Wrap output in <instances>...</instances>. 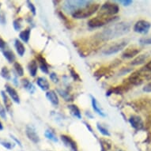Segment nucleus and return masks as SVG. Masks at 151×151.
<instances>
[{
	"mask_svg": "<svg viewBox=\"0 0 151 151\" xmlns=\"http://www.w3.org/2000/svg\"><path fill=\"white\" fill-rule=\"evenodd\" d=\"M143 40L144 44H151V38H150V39H144V40Z\"/></svg>",
	"mask_w": 151,
	"mask_h": 151,
	"instance_id": "46",
	"label": "nucleus"
},
{
	"mask_svg": "<svg viewBox=\"0 0 151 151\" xmlns=\"http://www.w3.org/2000/svg\"><path fill=\"white\" fill-rule=\"evenodd\" d=\"M83 123H84V124L86 125V127H87V129H88V130H89L90 132H92V133H93V128L91 127V126H90V125H89L88 123H86V122H83Z\"/></svg>",
	"mask_w": 151,
	"mask_h": 151,
	"instance_id": "45",
	"label": "nucleus"
},
{
	"mask_svg": "<svg viewBox=\"0 0 151 151\" xmlns=\"http://www.w3.org/2000/svg\"><path fill=\"white\" fill-rule=\"evenodd\" d=\"M22 86L24 87V89L28 91L29 93L32 94L36 91V87L34 86V85L32 84V82H31L29 80L25 78H22Z\"/></svg>",
	"mask_w": 151,
	"mask_h": 151,
	"instance_id": "18",
	"label": "nucleus"
},
{
	"mask_svg": "<svg viewBox=\"0 0 151 151\" xmlns=\"http://www.w3.org/2000/svg\"><path fill=\"white\" fill-rule=\"evenodd\" d=\"M69 70L70 73V75H71V77L73 78V79L75 80V81L81 82V78H80L79 75H78V74L77 72L75 71V70H74L73 67H69Z\"/></svg>",
	"mask_w": 151,
	"mask_h": 151,
	"instance_id": "34",
	"label": "nucleus"
},
{
	"mask_svg": "<svg viewBox=\"0 0 151 151\" xmlns=\"http://www.w3.org/2000/svg\"><path fill=\"white\" fill-rule=\"evenodd\" d=\"M26 4H27V6L29 7L30 11L32 12V14L36 15V7H35V6L33 5V3H31L30 1H27V2H26Z\"/></svg>",
	"mask_w": 151,
	"mask_h": 151,
	"instance_id": "38",
	"label": "nucleus"
},
{
	"mask_svg": "<svg viewBox=\"0 0 151 151\" xmlns=\"http://www.w3.org/2000/svg\"><path fill=\"white\" fill-rule=\"evenodd\" d=\"M100 9V4L99 3H90L89 5H87L85 7H82L79 10L74 11L72 14V17L76 19H83V18H86L97 12V10Z\"/></svg>",
	"mask_w": 151,
	"mask_h": 151,
	"instance_id": "2",
	"label": "nucleus"
},
{
	"mask_svg": "<svg viewBox=\"0 0 151 151\" xmlns=\"http://www.w3.org/2000/svg\"><path fill=\"white\" fill-rule=\"evenodd\" d=\"M150 27L151 25L149 22L145 20H139L134 24L133 29L135 32L141 33V34H146L148 33Z\"/></svg>",
	"mask_w": 151,
	"mask_h": 151,
	"instance_id": "8",
	"label": "nucleus"
},
{
	"mask_svg": "<svg viewBox=\"0 0 151 151\" xmlns=\"http://www.w3.org/2000/svg\"><path fill=\"white\" fill-rule=\"evenodd\" d=\"M13 26L16 31H20L22 28V18L19 17V18L15 19L13 22Z\"/></svg>",
	"mask_w": 151,
	"mask_h": 151,
	"instance_id": "32",
	"label": "nucleus"
},
{
	"mask_svg": "<svg viewBox=\"0 0 151 151\" xmlns=\"http://www.w3.org/2000/svg\"><path fill=\"white\" fill-rule=\"evenodd\" d=\"M119 3H120L123 6H130L131 4V3H133L131 0H120V1H119Z\"/></svg>",
	"mask_w": 151,
	"mask_h": 151,
	"instance_id": "40",
	"label": "nucleus"
},
{
	"mask_svg": "<svg viewBox=\"0 0 151 151\" xmlns=\"http://www.w3.org/2000/svg\"><path fill=\"white\" fill-rule=\"evenodd\" d=\"M143 90L146 93H151V82L147 83V84L144 86Z\"/></svg>",
	"mask_w": 151,
	"mask_h": 151,
	"instance_id": "42",
	"label": "nucleus"
},
{
	"mask_svg": "<svg viewBox=\"0 0 151 151\" xmlns=\"http://www.w3.org/2000/svg\"><path fill=\"white\" fill-rule=\"evenodd\" d=\"M30 34H31V28L28 27L25 29L22 30L19 33V38L21 40H22L23 42L27 44L30 39Z\"/></svg>",
	"mask_w": 151,
	"mask_h": 151,
	"instance_id": "24",
	"label": "nucleus"
},
{
	"mask_svg": "<svg viewBox=\"0 0 151 151\" xmlns=\"http://www.w3.org/2000/svg\"><path fill=\"white\" fill-rule=\"evenodd\" d=\"M36 59H37V62L38 63L41 71L43 73H45V74H48L49 73V66L47 64V61L45 59V57L42 56L41 55H37L36 56Z\"/></svg>",
	"mask_w": 151,
	"mask_h": 151,
	"instance_id": "14",
	"label": "nucleus"
},
{
	"mask_svg": "<svg viewBox=\"0 0 151 151\" xmlns=\"http://www.w3.org/2000/svg\"><path fill=\"white\" fill-rule=\"evenodd\" d=\"M45 135L47 139H49L51 141L54 142H58L57 137H56V135H55L51 130H46V131H45Z\"/></svg>",
	"mask_w": 151,
	"mask_h": 151,
	"instance_id": "31",
	"label": "nucleus"
},
{
	"mask_svg": "<svg viewBox=\"0 0 151 151\" xmlns=\"http://www.w3.org/2000/svg\"><path fill=\"white\" fill-rule=\"evenodd\" d=\"M1 96L3 97V103H4V107L6 108V110L8 111H11L12 101H11V99L10 98V97L4 91H1Z\"/></svg>",
	"mask_w": 151,
	"mask_h": 151,
	"instance_id": "21",
	"label": "nucleus"
},
{
	"mask_svg": "<svg viewBox=\"0 0 151 151\" xmlns=\"http://www.w3.org/2000/svg\"><path fill=\"white\" fill-rule=\"evenodd\" d=\"M5 89L6 93L10 97V99L12 100L13 101H14L15 103L19 104L20 103V97L17 93V90L9 84H5Z\"/></svg>",
	"mask_w": 151,
	"mask_h": 151,
	"instance_id": "10",
	"label": "nucleus"
},
{
	"mask_svg": "<svg viewBox=\"0 0 151 151\" xmlns=\"http://www.w3.org/2000/svg\"><path fill=\"white\" fill-rule=\"evenodd\" d=\"M92 2L91 1H86V0H75V1H65L63 3V10L67 12L73 13L76 10H79L81 8L85 7L87 5L90 4Z\"/></svg>",
	"mask_w": 151,
	"mask_h": 151,
	"instance_id": "4",
	"label": "nucleus"
},
{
	"mask_svg": "<svg viewBox=\"0 0 151 151\" xmlns=\"http://www.w3.org/2000/svg\"><path fill=\"white\" fill-rule=\"evenodd\" d=\"M68 109L70 111V114L73 116L75 118H77L78 119H82V112L80 111V109H78V107L76 105V104H69L68 106H67Z\"/></svg>",
	"mask_w": 151,
	"mask_h": 151,
	"instance_id": "20",
	"label": "nucleus"
},
{
	"mask_svg": "<svg viewBox=\"0 0 151 151\" xmlns=\"http://www.w3.org/2000/svg\"><path fill=\"white\" fill-rule=\"evenodd\" d=\"M128 44V40L127 39H122L119 40V41L114 42L113 44L110 45L108 47L103 51V53L107 55H110L116 54L117 52H120L122 50L125 48L127 45Z\"/></svg>",
	"mask_w": 151,
	"mask_h": 151,
	"instance_id": "7",
	"label": "nucleus"
},
{
	"mask_svg": "<svg viewBox=\"0 0 151 151\" xmlns=\"http://www.w3.org/2000/svg\"><path fill=\"white\" fill-rule=\"evenodd\" d=\"M2 130H3V125L2 124V122L0 121V131H2Z\"/></svg>",
	"mask_w": 151,
	"mask_h": 151,
	"instance_id": "48",
	"label": "nucleus"
},
{
	"mask_svg": "<svg viewBox=\"0 0 151 151\" xmlns=\"http://www.w3.org/2000/svg\"><path fill=\"white\" fill-rule=\"evenodd\" d=\"M49 77H50V79L52 80V82H54V83H58L59 81H60V78H59V77H58L57 74H55V72L50 73Z\"/></svg>",
	"mask_w": 151,
	"mask_h": 151,
	"instance_id": "36",
	"label": "nucleus"
},
{
	"mask_svg": "<svg viewBox=\"0 0 151 151\" xmlns=\"http://www.w3.org/2000/svg\"><path fill=\"white\" fill-rule=\"evenodd\" d=\"M14 47L15 49H16V52L18 54L19 56H23L24 54H25V47L23 45V43L20 40H18V39H16L14 40Z\"/></svg>",
	"mask_w": 151,
	"mask_h": 151,
	"instance_id": "23",
	"label": "nucleus"
},
{
	"mask_svg": "<svg viewBox=\"0 0 151 151\" xmlns=\"http://www.w3.org/2000/svg\"><path fill=\"white\" fill-rule=\"evenodd\" d=\"M130 29V26H129L127 23L121 22L118 23L116 25H113L109 27L106 29H104L102 35L105 40L107 39H111L114 37H117L124 35L125 33L129 32Z\"/></svg>",
	"mask_w": 151,
	"mask_h": 151,
	"instance_id": "1",
	"label": "nucleus"
},
{
	"mask_svg": "<svg viewBox=\"0 0 151 151\" xmlns=\"http://www.w3.org/2000/svg\"><path fill=\"white\" fill-rule=\"evenodd\" d=\"M61 140L63 143L69 147L72 151H78V145L77 142L74 141L70 136H68L67 134H61L60 135Z\"/></svg>",
	"mask_w": 151,
	"mask_h": 151,
	"instance_id": "11",
	"label": "nucleus"
},
{
	"mask_svg": "<svg viewBox=\"0 0 151 151\" xmlns=\"http://www.w3.org/2000/svg\"><path fill=\"white\" fill-rule=\"evenodd\" d=\"M3 54L4 55V57L6 58V60L8 61V63H14L15 60H16V56H15L14 53L11 50H4V51H3Z\"/></svg>",
	"mask_w": 151,
	"mask_h": 151,
	"instance_id": "25",
	"label": "nucleus"
},
{
	"mask_svg": "<svg viewBox=\"0 0 151 151\" xmlns=\"http://www.w3.org/2000/svg\"><path fill=\"white\" fill-rule=\"evenodd\" d=\"M6 42L3 40V38L0 37V50H6Z\"/></svg>",
	"mask_w": 151,
	"mask_h": 151,
	"instance_id": "41",
	"label": "nucleus"
},
{
	"mask_svg": "<svg viewBox=\"0 0 151 151\" xmlns=\"http://www.w3.org/2000/svg\"><path fill=\"white\" fill-rule=\"evenodd\" d=\"M1 6H2V3H1V2H0V9H1Z\"/></svg>",
	"mask_w": 151,
	"mask_h": 151,
	"instance_id": "49",
	"label": "nucleus"
},
{
	"mask_svg": "<svg viewBox=\"0 0 151 151\" xmlns=\"http://www.w3.org/2000/svg\"><path fill=\"white\" fill-rule=\"evenodd\" d=\"M0 23L2 25H5L6 23V15L4 12H0Z\"/></svg>",
	"mask_w": 151,
	"mask_h": 151,
	"instance_id": "39",
	"label": "nucleus"
},
{
	"mask_svg": "<svg viewBox=\"0 0 151 151\" xmlns=\"http://www.w3.org/2000/svg\"><path fill=\"white\" fill-rule=\"evenodd\" d=\"M0 116L2 117L3 119H6V109L3 104L0 102Z\"/></svg>",
	"mask_w": 151,
	"mask_h": 151,
	"instance_id": "37",
	"label": "nucleus"
},
{
	"mask_svg": "<svg viewBox=\"0 0 151 151\" xmlns=\"http://www.w3.org/2000/svg\"><path fill=\"white\" fill-rule=\"evenodd\" d=\"M118 17L116 16H101V15H98L97 17H93L88 22V25L90 28H99L101 27L103 25L109 24L116 19Z\"/></svg>",
	"mask_w": 151,
	"mask_h": 151,
	"instance_id": "5",
	"label": "nucleus"
},
{
	"mask_svg": "<svg viewBox=\"0 0 151 151\" xmlns=\"http://www.w3.org/2000/svg\"><path fill=\"white\" fill-rule=\"evenodd\" d=\"M91 102H92V107H93V111L98 114L99 116L102 117H105L106 116V114L104 113V111L102 110V109L100 106L99 103L97 102V101L96 100V98L93 96H91Z\"/></svg>",
	"mask_w": 151,
	"mask_h": 151,
	"instance_id": "16",
	"label": "nucleus"
},
{
	"mask_svg": "<svg viewBox=\"0 0 151 151\" xmlns=\"http://www.w3.org/2000/svg\"><path fill=\"white\" fill-rule=\"evenodd\" d=\"M148 57V53H144V54L139 55H138L137 57L134 58V60L131 61V65H133V66H138V65L142 64L147 60Z\"/></svg>",
	"mask_w": 151,
	"mask_h": 151,
	"instance_id": "22",
	"label": "nucleus"
},
{
	"mask_svg": "<svg viewBox=\"0 0 151 151\" xmlns=\"http://www.w3.org/2000/svg\"><path fill=\"white\" fill-rule=\"evenodd\" d=\"M143 68L146 70H147V71L151 72V60L150 61H149V62L145 65V67H144Z\"/></svg>",
	"mask_w": 151,
	"mask_h": 151,
	"instance_id": "43",
	"label": "nucleus"
},
{
	"mask_svg": "<svg viewBox=\"0 0 151 151\" xmlns=\"http://www.w3.org/2000/svg\"><path fill=\"white\" fill-rule=\"evenodd\" d=\"M25 133L26 135L29 138V140L34 142V143H38L40 142V137L37 133V131L34 129V127H32V126H28L25 130Z\"/></svg>",
	"mask_w": 151,
	"mask_h": 151,
	"instance_id": "12",
	"label": "nucleus"
},
{
	"mask_svg": "<svg viewBox=\"0 0 151 151\" xmlns=\"http://www.w3.org/2000/svg\"><path fill=\"white\" fill-rule=\"evenodd\" d=\"M60 92V94L62 96V97L66 101H73V97L70 95V93L68 92L64 91V90H59Z\"/></svg>",
	"mask_w": 151,
	"mask_h": 151,
	"instance_id": "33",
	"label": "nucleus"
},
{
	"mask_svg": "<svg viewBox=\"0 0 151 151\" xmlns=\"http://www.w3.org/2000/svg\"><path fill=\"white\" fill-rule=\"evenodd\" d=\"M129 123L132 127H134L136 130H140L143 127V121L141 117L139 116H135V115L131 116L129 119Z\"/></svg>",
	"mask_w": 151,
	"mask_h": 151,
	"instance_id": "13",
	"label": "nucleus"
},
{
	"mask_svg": "<svg viewBox=\"0 0 151 151\" xmlns=\"http://www.w3.org/2000/svg\"><path fill=\"white\" fill-rule=\"evenodd\" d=\"M0 75L4 78V79L7 80V81H10L11 80V74H10V70L8 69L6 67H3L1 70V72H0Z\"/></svg>",
	"mask_w": 151,
	"mask_h": 151,
	"instance_id": "28",
	"label": "nucleus"
},
{
	"mask_svg": "<svg viewBox=\"0 0 151 151\" xmlns=\"http://www.w3.org/2000/svg\"><path fill=\"white\" fill-rule=\"evenodd\" d=\"M28 70L29 72L30 76L32 78L36 77L37 74V70H38V66H37V60H31L29 64H28Z\"/></svg>",
	"mask_w": 151,
	"mask_h": 151,
	"instance_id": "19",
	"label": "nucleus"
},
{
	"mask_svg": "<svg viewBox=\"0 0 151 151\" xmlns=\"http://www.w3.org/2000/svg\"><path fill=\"white\" fill-rule=\"evenodd\" d=\"M10 137H11V139H12L15 142H17V144H18L19 146H22V142H21L19 141V140H18V139H17L16 137L14 136V135H12V134H10Z\"/></svg>",
	"mask_w": 151,
	"mask_h": 151,
	"instance_id": "44",
	"label": "nucleus"
},
{
	"mask_svg": "<svg viewBox=\"0 0 151 151\" xmlns=\"http://www.w3.org/2000/svg\"><path fill=\"white\" fill-rule=\"evenodd\" d=\"M0 144L3 146H4L5 148L8 149V150H11L14 146V143H11L10 142L5 141V140H3V139H0Z\"/></svg>",
	"mask_w": 151,
	"mask_h": 151,
	"instance_id": "35",
	"label": "nucleus"
},
{
	"mask_svg": "<svg viewBox=\"0 0 151 151\" xmlns=\"http://www.w3.org/2000/svg\"><path fill=\"white\" fill-rule=\"evenodd\" d=\"M37 84L43 91H48L50 88V83L45 77H39L37 79Z\"/></svg>",
	"mask_w": 151,
	"mask_h": 151,
	"instance_id": "17",
	"label": "nucleus"
},
{
	"mask_svg": "<svg viewBox=\"0 0 151 151\" xmlns=\"http://www.w3.org/2000/svg\"><path fill=\"white\" fill-rule=\"evenodd\" d=\"M59 15H60V17H61V19H62L63 23H64V25H66V27L68 28V29H72V28H73V26H74L73 24H74V23L72 22L69 18H67V17L65 16L63 13L60 12L59 13Z\"/></svg>",
	"mask_w": 151,
	"mask_h": 151,
	"instance_id": "26",
	"label": "nucleus"
},
{
	"mask_svg": "<svg viewBox=\"0 0 151 151\" xmlns=\"http://www.w3.org/2000/svg\"><path fill=\"white\" fill-rule=\"evenodd\" d=\"M46 97L55 106H57L60 104V99H59L56 92L55 90H48L46 93Z\"/></svg>",
	"mask_w": 151,
	"mask_h": 151,
	"instance_id": "15",
	"label": "nucleus"
},
{
	"mask_svg": "<svg viewBox=\"0 0 151 151\" xmlns=\"http://www.w3.org/2000/svg\"><path fill=\"white\" fill-rule=\"evenodd\" d=\"M118 151H124V150H119Z\"/></svg>",
	"mask_w": 151,
	"mask_h": 151,
	"instance_id": "50",
	"label": "nucleus"
},
{
	"mask_svg": "<svg viewBox=\"0 0 151 151\" xmlns=\"http://www.w3.org/2000/svg\"><path fill=\"white\" fill-rule=\"evenodd\" d=\"M14 70L16 72V74L20 76V77H22L24 75V69H23L22 66L21 65V63H19L18 62H15L14 63Z\"/></svg>",
	"mask_w": 151,
	"mask_h": 151,
	"instance_id": "29",
	"label": "nucleus"
},
{
	"mask_svg": "<svg viewBox=\"0 0 151 151\" xmlns=\"http://www.w3.org/2000/svg\"><path fill=\"white\" fill-rule=\"evenodd\" d=\"M97 130L99 131V132L101 134H102L104 136H110L111 134L109 133V130L106 128V127H104L103 125L100 124V123H97Z\"/></svg>",
	"mask_w": 151,
	"mask_h": 151,
	"instance_id": "30",
	"label": "nucleus"
},
{
	"mask_svg": "<svg viewBox=\"0 0 151 151\" xmlns=\"http://www.w3.org/2000/svg\"><path fill=\"white\" fill-rule=\"evenodd\" d=\"M141 49L139 47H137L135 45H132L130 47H127L126 49L124 50L123 54H122V57L124 59H131V58H134L136 55L139 54Z\"/></svg>",
	"mask_w": 151,
	"mask_h": 151,
	"instance_id": "9",
	"label": "nucleus"
},
{
	"mask_svg": "<svg viewBox=\"0 0 151 151\" xmlns=\"http://www.w3.org/2000/svg\"><path fill=\"white\" fill-rule=\"evenodd\" d=\"M119 11V7L116 3L108 1L101 6L99 10V15L111 17V16H115L116 14H118Z\"/></svg>",
	"mask_w": 151,
	"mask_h": 151,
	"instance_id": "6",
	"label": "nucleus"
},
{
	"mask_svg": "<svg viewBox=\"0 0 151 151\" xmlns=\"http://www.w3.org/2000/svg\"><path fill=\"white\" fill-rule=\"evenodd\" d=\"M13 82H14V84L16 85V86H17V85H18V81H17V77H16V76H15V77L14 78V79H13Z\"/></svg>",
	"mask_w": 151,
	"mask_h": 151,
	"instance_id": "47",
	"label": "nucleus"
},
{
	"mask_svg": "<svg viewBox=\"0 0 151 151\" xmlns=\"http://www.w3.org/2000/svg\"><path fill=\"white\" fill-rule=\"evenodd\" d=\"M151 72H149L147 70L142 68L141 70L135 71L133 74H131L128 77L129 83L132 85H140L141 83L145 81V80L151 79Z\"/></svg>",
	"mask_w": 151,
	"mask_h": 151,
	"instance_id": "3",
	"label": "nucleus"
},
{
	"mask_svg": "<svg viewBox=\"0 0 151 151\" xmlns=\"http://www.w3.org/2000/svg\"><path fill=\"white\" fill-rule=\"evenodd\" d=\"M100 143H101V151H109L111 149V142L107 139H100Z\"/></svg>",
	"mask_w": 151,
	"mask_h": 151,
	"instance_id": "27",
	"label": "nucleus"
}]
</instances>
